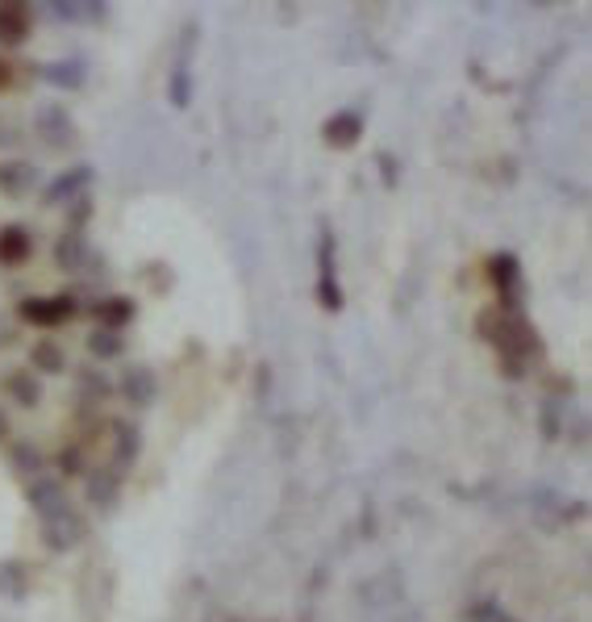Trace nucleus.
I'll list each match as a JSON object with an SVG mask.
<instances>
[{
    "mask_svg": "<svg viewBox=\"0 0 592 622\" xmlns=\"http://www.w3.org/2000/svg\"><path fill=\"white\" fill-rule=\"evenodd\" d=\"M80 384H84V388H93L96 397H100V393H109V384L100 381V376H96V372H84V376H80Z\"/></svg>",
    "mask_w": 592,
    "mask_h": 622,
    "instance_id": "nucleus-25",
    "label": "nucleus"
},
{
    "mask_svg": "<svg viewBox=\"0 0 592 622\" xmlns=\"http://www.w3.org/2000/svg\"><path fill=\"white\" fill-rule=\"evenodd\" d=\"M25 502H29L34 510H38V514H43V523H55V518L72 514L68 489H63L59 480H34V485L25 489Z\"/></svg>",
    "mask_w": 592,
    "mask_h": 622,
    "instance_id": "nucleus-4",
    "label": "nucleus"
},
{
    "mask_svg": "<svg viewBox=\"0 0 592 622\" xmlns=\"http://www.w3.org/2000/svg\"><path fill=\"white\" fill-rule=\"evenodd\" d=\"M50 13H59L63 22H80V17H88L93 9H88V4H63V0H59V4H50Z\"/></svg>",
    "mask_w": 592,
    "mask_h": 622,
    "instance_id": "nucleus-24",
    "label": "nucleus"
},
{
    "mask_svg": "<svg viewBox=\"0 0 592 622\" xmlns=\"http://www.w3.org/2000/svg\"><path fill=\"white\" fill-rule=\"evenodd\" d=\"M88 351H93L96 359H113V356H121V351H125V343H121L118 331H105V326H100V331H93V335H88Z\"/></svg>",
    "mask_w": 592,
    "mask_h": 622,
    "instance_id": "nucleus-20",
    "label": "nucleus"
},
{
    "mask_svg": "<svg viewBox=\"0 0 592 622\" xmlns=\"http://www.w3.org/2000/svg\"><path fill=\"white\" fill-rule=\"evenodd\" d=\"M488 276L497 280V292H500V310H514V292L521 285V267L514 255H493L488 260Z\"/></svg>",
    "mask_w": 592,
    "mask_h": 622,
    "instance_id": "nucleus-7",
    "label": "nucleus"
},
{
    "mask_svg": "<svg viewBox=\"0 0 592 622\" xmlns=\"http://www.w3.org/2000/svg\"><path fill=\"white\" fill-rule=\"evenodd\" d=\"M4 388H9V397L22 402L25 409H34L43 402V384H38V376H34V372H22V368L4 376Z\"/></svg>",
    "mask_w": 592,
    "mask_h": 622,
    "instance_id": "nucleus-14",
    "label": "nucleus"
},
{
    "mask_svg": "<svg viewBox=\"0 0 592 622\" xmlns=\"http://www.w3.org/2000/svg\"><path fill=\"white\" fill-rule=\"evenodd\" d=\"M88 180H93V168H72V171H63V176H59V180H55V184H50V189L43 192V201H47V205H63L68 196H80Z\"/></svg>",
    "mask_w": 592,
    "mask_h": 622,
    "instance_id": "nucleus-10",
    "label": "nucleus"
},
{
    "mask_svg": "<svg viewBox=\"0 0 592 622\" xmlns=\"http://www.w3.org/2000/svg\"><path fill=\"white\" fill-rule=\"evenodd\" d=\"M93 313L105 322V331H121V326L138 313V306H134L130 297H105V301H96L93 306Z\"/></svg>",
    "mask_w": 592,
    "mask_h": 622,
    "instance_id": "nucleus-13",
    "label": "nucleus"
},
{
    "mask_svg": "<svg viewBox=\"0 0 592 622\" xmlns=\"http://www.w3.org/2000/svg\"><path fill=\"white\" fill-rule=\"evenodd\" d=\"M480 335L488 338L500 356L530 359V356H539V351H543L539 331H534L518 310H500V306L497 310H484L480 313Z\"/></svg>",
    "mask_w": 592,
    "mask_h": 622,
    "instance_id": "nucleus-1",
    "label": "nucleus"
},
{
    "mask_svg": "<svg viewBox=\"0 0 592 622\" xmlns=\"http://www.w3.org/2000/svg\"><path fill=\"white\" fill-rule=\"evenodd\" d=\"M113 439H118V464L130 468V464L138 459V447H143V443H138V427H134V422H118V427H113Z\"/></svg>",
    "mask_w": 592,
    "mask_h": 622,
    "instance_id": "nucleus-18",
    "label": "nucleus"
},
{
    "mask_svg": "<svg viewBox=\"0 0 592 622\" xmlns=\"http://www.w3.org/2000/svg\"><path fill=\"white\" fill-rule=\"evenodd\" d=\"M317 301H322L326 310H342V292H338L334 272H322V280H317Z\"/></svg>",
    "mask_w": 592,
    "mask_h": 622,
    "instance_id": "nucleus-21",
    "label": "nucleus"
},
{
    "mask_svg": "<svg viewBox=\"0 0 592 622\" xmlns=\"http://www.w3.org/2000/svg\"><path fill=\"white\" fill-rule=\"evenodd\" d=\"M17 313H22V322H34V326H63L75 313V301L68 292H59V297H25Z\"/></svg>",
    "mask_w": 592,
    "mask_h": 622,
    "instance_id": "nucleus-3",
    "label": "nucleus"
},
{
    "mask_svg": "<svg viewBox=\"0 0 592 622\" xmlns=\"http://www.w3.org/2000/svg\"><path fill=\"white\" fill-rule=\"evenodd\" d=\"M13 468H25V473H34V468H43V455L34 452V447H17V452H13Z\"/></svg>",
    "mask_w": 592,
    "mask_h": 622,
    "instance_id": "nucleus-23",
    "label": "nucleus"
},
{
    "mask_svg": "<svg viewBox=\"0 0 592 622\" xmlns=\"http://www.w3.org/2000/svg\"><path fill=\"white\" fill-rule=\"evenodd\" d=\"M29 260V235L22 226H4L0 230V264L4 267H17Z\"/></svg>",
    "mask_w": 592,
    "mask_h": 622,
    "instance_id": "nucleus-15",
    "label": "nucleus"
},
{
    "mask_svg": "<svg viewBox=\"0 0 592 622\" xmlns=\"http://www.w3.org/2000/svg\"><path fill=\"white\" fill-rule=\"evenodd\" d=\"M121 397L130 402V406H150L155 402V372L146 368V363H134V368H125L121 372Z\"/></svg>",
    "mask_w": 592,
    "mask_h": 622,
    "instance_id": "nucleus-5",
    "label": "nucleus"
},
{
    "mask_svg": "<svg viewBox=\"0 0 592 622\" xmlns=\"http://www.w3.org/2000/svg\"><path fill=\"white\" fill-rule=\"evenodd\" d=\"M47 80L59 84V88H80V84H84V63H80V59H59V63L47 68Z\"/></svg>",
    "mask_w": 592,
    "mask_h": 622,
    "instance_id": "nucleus-19",
    "label": "nucleus"
},
{
    "mask_svg": "<svg viewBox=\"0 0 592 622\" xmlns=\"http://www.w3.org/2000/svg\"><path fill=\"white\" fill-rule=\"evenodd\" d=\"M4 434H9V422H4V414H0V439H4Z\"/></svg>",
    "mask_w": 592,
    "mask_h": 622,
    "instance_id": "nucleus-27",
    "label": "nucleus"
},
{
    "mask_svg": "<svg viewBox=\"0 0 592 622\" xmlns=\"http://www.w3.org/2000/svg\"><path fill=\"white\" fill-rule=\"evenodd\" d=\"M84 535V523L75 518V510L72 514H63V518H55V523H47V530H43V543L55 551H68Z\"/></svg>",
    "mask_w": 592,
    "mask_h": 622,
    "instance_id": "nucleus-11",
    "label": "nucleus"
},
{
    "mask_svg": "<svg viewBox=\"0 0 592 622\" xmlns=\"http://www.w3.org/2000/svg\"><path fill=\"white\" fill-rule=\"evenodd\" d=\"M4 88H13V63L9 59H0V93Z\"/></svg>",
    "mask_w": 592,
    "mask_h": 622,
    "instance_id": "nucleus-26",
    "label": "nucleus"
},
{
    "mask_svg": "<svg viewBox=\"0 0 592 622\" xmlns=\"http://www.w3.org/2000/svg\"><path fill=\"white\" fill-rule=\"evenodd\" d=\"M118 473H93L88 477V502L96 505V510H109V505L118 502Z\"/></svg>",
    "mask_w": 592,
    "mask_h": 622,
    "instance_id": "nucleus-16",
    "label": "nucleus"
},
{
    "mask_svg": "<svg viewBox=\"0 0 592 622\" xmlns=\"http://www.w3.org/2000/svg\"><path fill=\"white\" fill-rule=\"evenodd\" d=\"M189 100H192V80L184 68H176V75H171V105H176V109H189Z\"/></svg>",
    "mask_w": 592,
    "mask_h": 622,
    "instance_id": "nucleus-22",
    "label": "nucleus"
},
{
    "mask_svg": "<svg viewBox=\"0 0 592 622\" xmlns=\"http://www.w3.org/2000/svg\"><path fill=\"white\" fill-rule=\"evenodd\" d=\"M29 359H34V368H38V372H63V368H68V356H63V347H59V343H50V338L34 343Z\"/></svg>",
    "mask_w": 592,
    "mask_h": 622,
    "instance_id": "nucleus-17",
    "label": "nucleus"
},
{
    "mask_svg": "<svg viewBox=\"0 0 592 622\" xmlns=\"http://www.w3.org/2000/svg\"><path fill=\"white\" fill-rule=\"evenodd\" d=\"M88 260V242L80 230H68L63 239L55 242V264L63 267V272H80V264Z\"/></svg>",
    "mask_w": 592,
    "mask_h": 622,
    "instance_id": "nucleus-12",
    "label": "nucleus"
},
{
    "mask_svg": "<svg viewBox=\"0 0 592 622\" xmlns=\"http://www.w3.org/2000/svg\"><path fill=\"white\" fill-rule=\"evenodd\" d=\"M38 139H43L50 151H75V146H80V130H75V121L68 109L47 105V109L38 113Z\"/></svg>",
    "mask_w": 592,
    "mask_h": 622,
    "instance_id": "nucleus-2",
    "label": "nucleus"
},
{
    "mask_svg": "<svg viewBox=\"0 0 592 622\" xmlns=\"http://www.w3.org/2000/svg\"><path fill=\"white\" fill-rule=\"evenodd\" d=\"M34 184H38V168H34L29 159H9V164L0 168V192H4V196H25Z\"/></svg>",
    "mask_w": 592,
    "mask_h": 622,
    "instance_id": "nucleus-9",
    "label": "nucleus"
},
{
    "mask_svg": "<svg viewBox=\"0 0 592 622\" xmlns=\"http://www.w3.org/2000/svg\"><path fill=\"white\" fill-rule=\"evenodd\" d=\"M29 9L25 4H0V47H22L29 38Z\"/></svg>",
    "mask_w": 592,
    "mask_h": 622,
    "instance_id": "nucleus-8",
    "label": "nucleus"
},
{
    "mask_svg": "<svg viewBox=\"0 0 592 622\" xmlns=\"http://www.w3.org/2000/svg\"><path fill=\"white\" fill-rule=\"evenodd\" d=\"M322 139L334 146V151H347V146H355L363 139V118L351 113V109H342V113H334L326 125H322Z\"/></svg>",
    "mask_w": 592,
    "mask_h": 622,
    "instance_id": "nucleus-6",
    "label": "nucleus"
}]
</instances>
